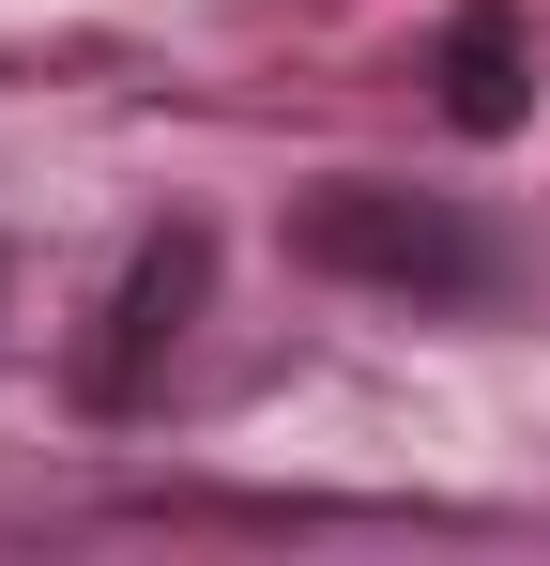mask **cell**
<instances>
[{
    "label": "cell",
    "instance_id": "3",
    "mask_svg": "<svg viewBox=\"0 0 550 566\" xmlns=\"http://www.w3.org/2000/svg\"><path fill=\"white\" fill-rule=\"evenodd\" d=\"M429 77H444L458 138H520L536 123V31H520V0H458L444 46H429Z\"/></svg>",
    "mask_w": 550,
    "mask_h": 566
},
{
    "label": "cell",
    "instance_id": "2",
    "mask_svg": "<svg viewBox=\"0 0 550 566\" xmlns=\"http://www.w3.org/2000/svg\"><path fill=\"white\" fill-rule=\"evenodd\" d=\"M199 291H214V230L183 214V230H154L138 261H123V291H107V337L77 353V398L92 413H138L154 398V368L183 353V322H199Z\"/></svg>",
    "mask_w": 550,
    "mask_h": 566
},
{
    "label": "cell",
    "instance_id": "1",
    "mask_svg": "<svg viewBox=\"0 0 550 566\" xmlns=\"http://www.w3.org/2000/svg\"><path fill=\"white\" fill-rule=\"evenodd\" d=\"M290 245L321 276H367V291H489V245L458 230L444 199H413V185H306Z\"/></svg>",
    "mask_w": 550,
    "mask_h": 566
}]
</instances>
